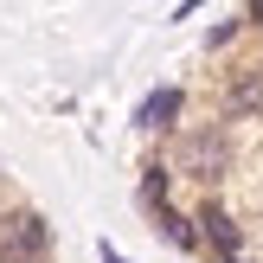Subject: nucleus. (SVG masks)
<instances>
[{"label":"nucleus","instance_id":"1","mask_svg":"<svg viewBox=\"0 0 263 263\" xmlns=\"http://www.w3.org/2000/svg\"><path fill=\"white\" fill-rule=\"evenodd\" d=\"M225 167H231V135H225V122H199V128L180 135V174H186V180H218Z\"/></svg>","mask_w":263,"mask_h":263},{"label":"nucleus","instance_id":"2","mask_svg":"<svg viewBox=\"0 0 263 263\" xmlns=\"http://www.w3.org/2000/svg\"><path fill=\"white\" fill-rule=\"evenodd\" d=\"M45 257H51V225L39 212L0 218V263H45Z\"/></svg>","mask_w":263,"mask_h":263},{"label":"nucleus","instance_id":"3","mask_svg":"<svg viewBox=\"0 0 263 263\" xmlns=\"http://www.w3.org/2000/svg\"><path fill=\"white\" fill-rule=\"evenodd\" d=\"M193 225H199L205 251H218L225 263H238V257H244V225H238V218H231V212H225V205H218V199H205Z\"/></svg>","mask_w":263,"mask_h":263},{"label":"nucleus","instance_id":"4","mask_svg":"<svg viewBox=\"0 0 263 263\" xmlns=\"http://www.w3.org/2000/svg\"><path fill=\"white\" fill-rule=\"evenodd\" d=\"M180 109H186V90H180V84H154L148 97L135 103V128L161 135V128H174V122H180Z\"/></svg>","mask_w":263,"mask_h":263},{"label":"nucleus","instance_id":"5","mask_svg":"<svg viewBox=\"0 0 263 263\" xmlns=\"http://www.w3.org/2000/svg\"><path fill=\"white\" fill-rule=\"evenodd\" d=\"M244 116H263V71L231 77V90H225V109H218V122H244Z\"/></svg>","mask_w":263,"mask_h":263},{"label":"nucleus","instance_id":"6","mask_svg":"<svg viewBox=\"0 0 263 263\" xmlns=\"http://www.w3.org/2000/svg\"><path fill=\"white\" fill-rule=\"evenodd\" d=\"M135 199L148 205L154 218L167 212V167H161V161H148V167H141V193H135Z\"/></svg>","mask_w":263,"mask_h":263},{"label":"nucleus","instance_id":"7","mask_svg":"<svg viewBox=\"0 0 263 263\" xmlns=\"http://www.w3.org/2000/svg\"><path fill=\"white\" fill-rule=\"evenodd\" d=\"M238 26H244V20H225V26H212V51H225L231 39H238Z\"/></svg>","mask_w":263,"mask_h":263},{"label":"nucleus","instance_id":"8","mask_svg":"<svg viewBox=\"0 0 263 263\" xmlns=\"http://www.w3.org/2000/svg\"><path fill=\"white\" fill-rule=\"evenodd\" d=\"M199 7H205V0H180V7H174V20H193Z\"/></svg>","mask_w":263,"mask_h":263},{"label":"nucleus","instance_id":"9","mask_svg":"<svg viewBox=\"0 0 263 263\" xmlns=\"http://www.w3.org/2000/svg\"><path fill=\"white\" fill-rule=\"evenodd\" d=\"M97 257H103V263H128L122 251H116V244H97Z\"/></svg>","mask_w":263,"mask_h":263},{"label":"nucleus","instance_id":"10","mask_svg":"<svg viewBox=\"0 0 263 263\" xmlns=\"http://www.w3.org/2000/svg\"><path fill=\"white\" fill-rule=\"evenodd\" d=\"M244 20H251V26H257V20H263V0H251V7H244Z\"/></svg>","mask_w":263,"mask_h":263}]
</instances>
